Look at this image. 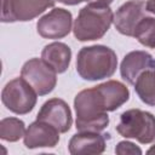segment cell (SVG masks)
I'll list each match as a JSON object with an SVG mask.
<instances>
[{"mask_svg":"<svg viewBox=\"0 0 155 155\" xmlns=\"http://www.w3.org/2000/svg\"><path fill=\"white\" fill-rule=\"evenodd\" d=\"M23 140L28 149L53 148L59 142V131L47 122L36 120L27 128Z\"/></svg>","mask_w":155,"mask_h":155,"instance_id":"obj_11","label":"cell"},{"mask_svg":"<svg viewBox=\"0 0 155 155\" xmlns=\"http://www.w3.org/2000/svg\"><path fill=\"white\" fill-rule=\"evenodd\" d=\"M61 4H64V5H78L82 1H87V0H56Z\"/></svg>","mask_w":155,"mask_h":155,"instance_id":"obj_22","label":"cell"},{"mask_svg":"<svg viewBox=\"0 0 155 155\" xmlns=\"http://www.w3.org/2000/svg\"><path fill=\"white\" fill-rule=\"evenodd\" d=\"M38 93L21 76L8 81L2 92V104L12 113L24 115L31 111L36 104Z\"/></svg>","mask_w":155,"mask_h":155,"instance_id":"obj_5","label":"cell"},{"mask_svg":"<svg viewBox=\"0 0 155 155\" xmlns=\"http://www.w3.org/2000/svg\"><path fill=\"white\" fill-rule=\"evenodd\" d=\"M71 58V50L63 42H52L44 47L41 52V59L46 62L56 73H64Z\"/></svg>","mask_w":155,"mask_h":155,"instance_id":"obj_14","label":"cell"},{"mask_svg":"<svg viewBox=\"0 0 155 155\" xmlns=\"http://www.w3.org/2000/svg\"><path fill=\"white\" fill-rule=\"evenodd\" d=\"M147 153H148V154H155V145H153V147H151Z\"/></svg>","mask_w":155,"mask_h":155,"instance_id":"obj_23","label":"cell"},{"mask_svg":"<svg viewBox=\"0 0 155 155\" xmlns=\"http://www.w3.org/2000/svg\"><path fill=\"white\" fill-rule=\"evenodd\" d=\"M56 71L42 59L31 58L27 61L21 70V76L35 90L39 96L48 94L57 84Z\"/></svg>","mask_w":155,"mask_h":155,"instance_id":"obj_7","label":"cell"},{"mask_svg":"<svg viewBox=\"0 0 155 155\" xmlns=\"http://www.w3.org/2000/svg\"><path fill=\"white\" fill-rule=\"evenodd\" d=\"M145 6H147V11L148 12H151V13L155 15V0H148Z\"/></svg>","mask_w":155,"mask_h":155,"instance_id":"obj_21","label":"cell"},{"mask_svg":"<svg viewBox=\"0 0 155 155\" xmlns=\"http://www.w3.org/2000/svg\"><path fill=\"white\" fill-rule=\"evenodd\" d=\"M73 17L68 10L53 8L36 23V30L45 39H62L71 30Z\"/></svg>","mask_w":155,"mask_h":155,"instance_id":"obj_8","label":"cell"},{"mask_svg":"<svg viewBox=\"0 0 155 155\" xmlns=\"http://www.w3.org/2000/svg\"><path fill=\"white\" fill-rule=\"evenodd\" d=\"M149 69H155V58L145 51H132L124 57L120 73L126 82L133 85L137 78Z\"/></svg>","mask_w":155,"mask_h":155,"instance_id":"obj_12","label":"cell"},{"mask_svg":"<svg viewBox=\"0 0 155 155\" xmlns=\"http://www.w3.org/2000/svg\"><path fill=\"white\" fill-rule=\"evenodd\" d=\"M96 87L101 92L108 111L116 110L122 104H125L130 98L128 88L124 84H121L120 81H116V80L105 81Z\"/></svg>","mask_w":155,"mask_h":155,"instance_id":"obj_15","label":"cell"},{"mask_svg":"<svg viewBox=\"0 0 155 155\" xmlns=\"http://www.w3.org/2000/svg\"><path fill=\"white\" fill-rule=\"evenodd\" d=\"M116 131L125 138H133L142 144L155 140V116L140 109H130L120 115Z\"/></svg>","mask_w":155,"mask_h":155,"instance_id":"obj_4","label":"cell"},{"mask_svg":"<svg viewBox=\"0 0 155 155\" xmlns=\"http://www.w3.org/2000/svg\"><path fill=\"white\" fill-rule=\"evenodd\" d=\"M88 4H94V5H101V6H109L114 0H87Z\"/></svg>","mask_w":155,"mask_h":155,"instance_id":"obj_20","label":"cell"},{"mask_svg":"<svg viewBox=\"0 0 155 155\" xmlns=\"http://www.w3.org/2000/svg\"><path fill=\"white\" fill-rule=\"evenodd\" d=\"M147 6L142 0H130L121 5L114 15V25L116 30L126 36H133L137 24L147 17Z\"/></svg>","mask_w":155,"mask_h":155,"instance_id":"obj_9","label":"cell"},{"mask_svg":"<svg viewBox=\"0 0 155 155\" xmlns=\"http://www.w3.org/2000/svg\"><path fill=\"white\" fill-rule=\"evenodd\" d=\"M54 0H1V22H27L52 7Z\"/></svg>","mask_w":155,"mask_h":155,"instance_id":"obj_6","label":"cell"},{"mask_svg":"<svg viewBox=\"0 0 155 155\" xmlns=\"http://www.w3.org/2000/svg\"><path fill=\"white\" fill-rule=\"evenodd\" d=\"M133 85L136 93L143 103L155 105V69L143 71Z\"/></svg>","mask_w":155,"mask_h":155,"instance_id":"obj_16","label":"cell"},{"mask_svg":"<svg viewBox=\"0 0 155 155\" xmlns=\"http://www.w3.org/2000/svg\"><path fill=\"white\" fill-rule=\"evenodd\" d=\"M115 153L119 154V155H125V154H132V155H136V154H142V150L139 147H137L136 144H133L132 142H127V140H122V142H119L116 148H115Z\"/></svg>","mask_w":155,"mask_h":155,"instance_id":"obj_19","label":"cell"},{"mask_svg":"<svg viewBox=\"0 0 155 155\" xmlns=\"http://www.w3.org/2000/svg\"><path fill=\"white\" fill-rule=\"evenodd\" d=\"M114 19L109 6L88 4L82 7L74 23V36L79 41L101 39L110 28Z\"/></svg>","mask_w":155,"mask_h":155,"instance_id":"obj_3","label":"cell"},{"mask_svg":"<svg viewBox=\"0 0 155 155\" xmlns=\"http://www.w3.org/2000/svg\"><path fill=\"white\" fill-rule=\"evenodd\" d=\"M117 67L116 53L103 45L82 47L76 58V71L88 81L110 78Z\"/></svg>","mask_w":155,"mask_h":155,"instance_id":"obj_2","label":"cell"},{"mask_svg":"<svg viewBox=\"0 0 155 155\" xmlns=\"http://www.w3.org/2000/svg\"><path fill=\"white\" fill-rule=\"evenodd\" d=\"M76 130L80 132H101L109 124L104 99L97 87L80 91L75 99Z\"/></svg>","mask_w":155,"mask_h":155,"instance_id":"obj_1","label":"cell"},{"mask_svg":"<svg viewBox=\"0 0 155 155\" xmlns=\"http://www.w3.org/2000/svg\"><path fill=\"white\" fill-rule=\"evenodd\" d=\"M133 36L143 46L155 48V18L144 17L137 24Z\"/></svg>","mask_w":155,"mask_h":155,"instance_id":"obj_18","label":"cell"},{"mask_svg":"<svg viewBox=\"0 0 155 155\" xmlns=\"http://www.w3.org/2000/svg\"><path fill=\"white\" fill-rule=\"evenodd\" d=\"M36 120L50 124L57 128L59 133H65L69 131L73 124L69 105L59 98H51L45 102L36 115Z\"/></svg>","mask_w":155,"mask_h":155,"instance_id":"obj_10","label":"cell"},{"mask_svg":"<svg viewBox=\"0 0 155 155\" xmlns=\"http://www.w3.org/2000/svg\"><path fill=\"white\" fill-rule=\"evenodd\" d=\"M25 125L17 117H6L0 121V138L6 142H17L25 134Z\"/></svg>","mask_w":155,"mask_h":155,"instance_id":"obj_17","label":"cell"},{"mask_svg":"<svg viewBox=\"0 0 155 155\" xmlns=\"http://www.w3.org/2000/svg\"><path fill=\"white\" fill-rule=\"evenodd\" d=\"M69 153L73 155L102 154L105 150V137L99 132H80L69 140Z\"/></svg>","mask_w":155,"mask_h":155,"instance_id":"obj_13","label":"cell"}]
</instances>
